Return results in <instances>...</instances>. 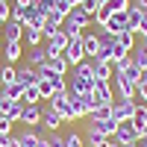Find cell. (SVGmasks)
<instances>
[{"label":"cell","instance_id":"6da1fadb","mask_svg":"<svg viewBox=\"0 0 147 147\" xmlns=\"http://www.w3.org/2000/svg\"><path fill=\"white\" fill-rule=\"evenodd\" d=\"M94 59H82L80 65L71 68V80H68V91L74 94H88L94 88Z\"/></svg>","mask_w":147,"mask_h":147},{"label":"cell","instance_id":"7a4b0ae2","mask_svg":"<svg viewBox=\"0 0 147 147\" xmlns=\"http://www.w3.org/2000/svg\"><path fill=\"white\" fill-rule=\"evenodd\" d=\"M47 103H50V109L65 121V124H71V121H80V115H77V109H74V100H71L68 88H65V91H59V94H53Z\"/></svg>","mask_w":147,"mask_h":147},{"label":"cell","instance_id":"3957f363","mask_svg":"<svg viewBox=\"0 0 147 147\" xmlns=\"http://www.w3.org/2000/svg\"><path fill=\"white\" fill-rule=\"evenodd\" d=\"M136 97L132 100H124V97H115L112 103V118L118 121V124H124V121H132V115H136Z\"/></svg>","mask_w":147,"mask_h":147},{"label":"cell","instance_id":"277c9868","mask_svg":"<svg viewBox=\"0 0 147 147\" xmlns=\"http://www.w3.org/2000/svg\"><path fill=\"white\" fill-rule=\"evenodd\" d=\"M136 80H129L127 74H115L112 77V88H115V97H124V100H132L136 97Z\"/></svg>","mask_w":147,"mask_h":147},{"label":"cell","instance_id":"5b68a950","mask_svg":"<svg viewBox=\"0 0 147 147\" xmlns=\"http://www.w3.org/2000/svg\"><path fill=\"white\" fill-rule=\"evenodd\" d=\"M62 56L68 59V65H71V68L82 62V59H85V44H82V35H74V38H68V47H65V53H62Z\"/></svg>","mask_w":147,"mask_h":147},{"label":"cell","instance_id":"8992f818","mask_svg":"<svg viewBox=\"0 0 147 147\" xmlns=\"http://www.w3.org/2000/svg\"><path fill=\"white\" fill-rule=\"evenodd\" d=\"M112 138L121 147H127V144H136L138 141V132H136V127H132V121H124V124H118V129H115Z\"/></svg>","mask_w":147,"mask_h":147},{"label":"cell","instance_id":"52a82bcc","mask_svg":"<svg viewBox=\"0 0 147 147\" xmlns=\"http://www.w3.org/2000/svg\"><path fill=\"white\" fill-rule=\"evenodd\" d=\"M21 124L38 127L41 124V103H24V109H21Z\"/></svg>","mask_w":147,"mask_h":147},{"label":"cell","instance_id":"ba28073f","mask_svg":"<svg viewBox=\"0 0 147 147\" xmlns=\"http://www.w3.org/2000/svg\"><path fill=\"white\" fill-rule=\"evenodd\" d=\"M62 124H65V121H62V118H59L53 109H50V103H47V106H41V127H44L47 132H56Z\"/></svg>","mask_w":147,"mask_h":147},{"label":"cell","instance_id":"9c48e42d","mask_svg":"<svg viewBox=\"0 0 147 147\" xmlns=\"http://www.w3.org/2000/svg\"><path fill=\"white\" fill-rule=\"evenodd\" d=\"M15 82H21L24 88H30V85H38V71H35L32 65H27V62H24V65L18 68V77H15Z\"/></svg>","mask_w":147,"mask_h":147},{"label":"cell","instance_id":"30bf717a","mask_svg":"<svg viewBox=\"0 0 147 147\" xmlns=\"http://www.w3.org/2000/svg\"><path fill=\"white\" fill-rule=\"evenodd\" d=\"M91 94L97 97V103H115V88H112V82H100V80H97L94 88H91Z\"/></svg>","mask_w":147,"mask_h":147},{"label":"cell","instance_id":"8fae6325","mask_svg":"<svg viewBox=\"0 0 147 147\" xmlns=\"http://www.w3.org/2000/svg\"><path fill=\"white\" fill-rule=\"evenodd\" d=\"M103 30L112 32V35L124 32V30H127V12H112V15H109V21L103 24Z\"/></svg>","mask_w":147,"mask_h":147},{"label":"cell","instance_id":"7c38bea8","mask_svg":"<svg viewBox=\"0 0 147 147\" xmlns=\"http://www.w3.org/2000/svg\"><path fill=\"white\" fill-rule=\"evenodd\" d=\"M65 47H68V35L59 30V32H53L50 38H47V56H59V53H65Z\"/></svg>","mask_w":147,"mask_h":147},{"label":"cell","instance_id":"4fadbf2b","mask_svg":"<svg viewBox=\"0 0 147 147\" xmlns=\"http://www.w3.org/2000/svg\"><path fill=\"white\" fill-rule=\"evenodd\" d=\"M21 56H24V44H21V41H6V44H3V59H6V65H18Z\"/></svg>","mask_w":147,"mask_h":147},{"label":"cell","instance_id":"5bb4252c","mask_svg":"<svg viewBox=\"0 0 147 147\" xmlns=\"http://www.w3.org/2000/svg\"><path fill=\"white\" fill-rule=\"evenodd\" d=\"M0 32H3V41H21V38H24V24L6 21L3 27H0Z\"/></svg>","mask_w":147,"mask_h":147},{"label":"cell","instance_id":"9a60e30c","mask_svg":"<svg viewBox=\"0 0 147 147\" xmlns=\"http://www.w3.org/2000/svg\"><path fill=\"white\" fill-rule=\"evenodd\" d=\"M21 109H24L21 100H6L3 112H0V118H6L9 124H21Z\"/></svg>","mask_w":147,"mask_h":147},{"label":"cell","instance_id":"2e32d148","mask_svg":"<svg viewBox=\"0 0 147 147\" xmlns=\"http://www.w3.org/2000/svg\"><path fill=\"white\" fill-rule=\"evenodd\" d=\"M82 44H85V59H94L100 53V38H97V30L94 32H82Z\"/></svg>","mask_w":147,"mask_h":147},{"label":"cell","instance_id":"e0dca14e","mask_svg":"<svg viewBox=\"0 0 147 147\" xmlns=\"http://www.w3.org/2000/svg\"><path fill=\"white\" fill-rule=\"evenodd\" d=\"M27 65H32V68H41V65H47V47H30L27 50Z\"/></svg>","mask_w":147,"mask_h":147},{"label":"cell","instance_id":"ac0fdd59","mask_svg":"<svg viewBox=\"0 0 147 147\" xmlns=\"http://www.w3.org/2000/svg\"><path fill=\"white\" fill-rule=\"evenodd\" d=\"M47 71H50V74H62V77H65V74L71 71V65H68V59L62 56V53H59V56H47V65H44Z\"/></svg>","mask_w":147,"mask_h":147},{"label":"cell","instance_id":"d6986e66","mask_svg":"<svg viewBox=\"0 0 147 147\" xmlns=\"http://www.w3.org/2000/svg\"><path fill=\"white\" fill-rule=\"evenodd\" d=\"M62 30V18L56 15V12H47L44 15V27H41V32H44V38H50L53 32H59Z\"/></svg>","mask_w":147,"mask_h":147},{"label":"cell","instance_id":"ffe728a7","mask_svg":"<svg viewBox=\"0 0 147 147\" xmlns=\"http://www.w3.org/2000/svg\"><path fill=\"white\" fill-rule=\"evenodd\" d=\"M109 118H112V103H100V106L91 109L88 124H100V121H109Z\"/></svg>","mask_w":147,"mask_h":147},{"label":"cell","instance_id":"44dd1931","mask_svg":"<svg viewBox=\"0 0 147 147\" xmlns=\"http://www.w3.org/2000/svg\"><path fill=\"white\" fill-rule=\"evenodd\" d=\"M112 77H115L112 62H94V80H100V82H112Z\"/></svg>","mask_w":147,"mask_h":147},{"label":"cell","instance_id":"7402d4cb","mask_svg":"<svg viewBox=\"0 0 147 147\" xmlns=\"http://www.w3.org/2000/svg\"><path fill=\"white\" fill-rule=\"evenodd\" d=\"M44 41V32L41 30H35V27H24V38H21V44H27V47H38Z\"/></svg>","mask_w":147,"mask_h":147},{"label":"cell","instance_id":"603a6c76","mask_svg":"<svg viewBox=\"0 0 147 147\" xmlns=\"http://www.w3.org/2000/svg\"><path fill=\"white\" fill-rule=\"evenodd\" d=\"M82 138H85V147H100V144L106 141V136H103V132L97 129L94 124H88V129H85V136H82Z\"/></svg>","mask_w":147,"mask_h":147},{"label":"cell","instance_id":"cb8c5ba5","mask_svg":"<svg viewBox=\"0 0 147 147\" xmlns=\"http://www.w3.org/2000/svg\"><path fill=\"white\" fill-rule=\"evenodd\" d=\"M129 56H132V65H136V68L144 74V71H147V47H144V44H136Z\"/></svg>","mask_w":147,"mask_h":147},{"label":"cell","instance_id":"d4e9b609","mask_svg":"<svg viewBox=\"0 0 147 147\" xmlns=\"http://www.w3.org/2000/svg\"><path fill=\"white\" fill-rule=\"evenodd\" d=\"M141 18H144L141 12H138L136 6H129V9H127V30H132V32L138 35V30H141Z\"/></svg>","mask_w":147,"mask_h":147},{"label":"cell","instance_id":"484cf974","mask_svg":"<svg viewBox=\"0 0 147 147\" xmlns=\"http://www.w3.org/2000/svg\"><path fill=\"white\" fill-rule=\"evenodd\" d=\"M24 27H35V30H41V27H44V15H41L35 6H30V9H27V21H24Z\"/></svg>","mask_w":147,"mask_h":147},{"label":"cell","instance_id":"4316f807","mask_svg":"<svg viewBox=\"0 0 147 147\" xmlns=\"http://www.w3.org/2000/svg\"><path fill=\"white\" fill-rule=\"evenodd\" d=\"M0 91H3V97H6V100H21V97H24V85H21V82L0 85Z\"/></svg>","mask_w":147,"mask_h":147},{"label":"cell","instance_id":"83f0119b","mask_svg":"<svg viewBox=\"0 0 147 147\" xmlns=\"http://www.w3.org/2000/svg\"><path fill=\"white\" fill-rule=\"evenodd\" d=\"M18 77V68L15 65H0V85H12Z\"/></svg>","mask_w":147,"mask_h":147},{"label":"cell","instance_id":"f1b7e54d","mask_svg":"<svg viewBox=\"0 0 147 147\" xmlns=\"http://www.w3.org/2000/svg\"><path fill=\"white\" fill-rule=\"evenodd\" d=\"M44 97H41V88L38 85H30V88H24V97H21V103H41Z\"/></svg>","mask_w":147,"mask_h":147},{"label":"cell","instance_id":"f546056e","mask_svg":"<svg viewBox=\"0 0 147 147\" xmlns=\"http://www.w3.org/2000/svg\"><path fill=\"white\" fill-rule=\"evenodd\" d=\"M94 127L100 129L106 138H112V136H115V129H118V121H115V118H109V121H100V124H94Z\"/></svg>","mask_w":147,"mask_h":147},{"label":"cell","instance_id":"4dcf8cb0","mask_svg":"<svg viewBox=\"0 0 147 147\" xmlns=\"http://www.w3.org/2000/svg\"><path fill=\"white\" fill-rule=\"evenodd\" d=\"M129 3H132V0H103V6H106L109 12H127Z\"/></svg>","mask_w":147,"mask_h":147},{"label":"cell","instance_id":"1f68e13d","mask_svg":"<svg viewBox=\"0 0 147 147\" xmlns=\"http://www.w3.org/2000/svg\"><path fill=\"white\" fill-rule=\"evenodd\" d=\"M27 9H30V6H15V3H12V9H9V21L24 24V21H27Z\"/></svg>","mask_w":147,"mask_h":147},{"label":"cell","instance_id":"d6a6232c","mask_svg":"<svg viewBox=\"0 0 147 147\" xmlns=\"http://www.w3.org/2000/svg\"><path fill=\"white\" fill-rule=\"evenodd\" d=\"M65 147H85V138L80 136L77 129H71L68 136H65Z\"/></svg>","mask_w":147,"mask_h":147},{"label":"cell","instance_id":"836d02e7","mask_svg":"<svg viewBox=\"0 0 147 147\" xmlns=\"http://www.w3.org/2000/svg\"><path fill=\"white\" fill-rule=\"evenodd\" d=\"M71 9H74V6L68 3V0H56V6H53V12H56V15L62 18V21L68 18V12H71Z\"/></svg>","mask_w":147,"mask_h":147},{"label":"cell","instance_id":"e575fe53","mask_svg":"<svg viewBox=\"0 0 147 147\" xmlns=\"http://www.w3.org/2000/svg\"><path fill=\"white\" fill-rule=\"evenodd\" d=\"M32 6L41 12V15H47V12H53V6H56V0H32Z\"/></svg>","mask_w":147,"mask_h":147},{"label":"cell","instance_id":"d590c367","mask_svg":"<svg viewBox=\"0 0 147 147\" xmlns=\"http://www.w3.org/2000/svg\"><path fill=\"white\" fill-rule=\"evenodd\" d=\"M47 147H65V136H59V132H50V136H47Z\"/></svg>","mask_w":147,"mask_h":147},{"label":"cell","instance_id":"8d00e7d4","mask_svg":"<svg viewBox=\"0 0 147 147\" xmlns=\"http://www.w3.org/2000/svg\"><path fill=\"white\" fill-rule=\"evenodd\" d=\"M9 9H12V3H6V0H0V27L9 21Z\"/></svg>","mask_w":147,"mask_h":147},{"label":"cell","instance_id":"74e56055","mask_svg":"<svg viewBox=\"0 0 147 147\" xmlns=\"http://www.w3.org/2000/svg\"><path fill=\"white\" fill-rule=\"evenodd\" d=\"M82 9H85V12H88V15L94 18V12L100 9V3H97V0H82Z\"/></svg>","mask_w":147,"mask_h":147},{"label":"cell","instance_id":"f35d334b","mask_svg":"<svg viewBox=\"0 0 147 147\" xmlns=\"http://www.w3.org/2000/svg\"><path fill=\"white\" fill-rule=\"evenodd\" d=\"M132 127H136L138 138H147V121H132Z\"/></svg>","mask_w":147,"mask_h":147},{"label":"cell","instance_id":"ab89813d","mask_svg":"<svg viewBox=\"0 0 147 147\" xmlns=\"http://www.w3.org/2000/svg\"><path fill=\"white\" fill-rule=\"evenodd\" d=\"M0 136H12V124L6 118H0Z\"/></svg>","mask_w":147,"mask_h":147},{"label":"cell","instance_id":"60d3db41","mask_svg":"<svg viewBox=\"0 0 147 147\" xmlns=\"http://www.w3.org/2000/svg\"><path fill=\"white\" fill-rule=\"evenodd\" d=\"M129 6H136V9L141 12V15H147V0H132Z\"/></svg>","mask_w":147,"mask_h":147},{"label":"cell","instance_id":"b9f144b4","mask_svg":"<svg viewBox=\"0 0 147 147\" xmlns=\"http://www.w3.org/2000/svg\"><path fill=\"white\" fill-rule=\"evenodd\" d=\"M100 147H121V144H118V141H115V138H106V141H103V144H100Z\"/></svg>","mask_w":147,"mask_h":147},{"label":"cell","instance_id":"7bdbcfd3","mask_svg":"<svg viewBox=\"0 0 147 147\" xmlns=\"http://www.w3.org/2000/svg\"><path fill=\"white\" fill-rule=\"evenodd\" d=\"M138 35H147V15L141 18V30H138Z\"/></svg>","mask_w":147,"mask_h":147},{"label":"cell","instance_id":"ee69618b","mask_svg":"<svg viewBox=\"0 0 147 147\" xmlns=\"http://www.w3.org/2000/svg\"><path fill=\"white\" fill-rule=\"evenodd\" d=\"M15 6H32V0H12Z\"/></svg>","mask_w":147,"mask_h":147},{"label":"cell","instance_id":"f6af8a7d","mask_svg":"<svg viewBox=\"0 0 147 147\" xmlns=\"http://www.w3.org/2000/svg\"><path fill=\"white\" fill-rule=\"evenodd\" d=\"M3 106H6V97H3V91H0V112H3Z\"/></svg>","mask_w":147,"mask_h":147},{"label":"cell","instance_id":"bcb514c9","mask_svg":"<svg viewBox=\"0 0 147 147\" xmlns=\"http://www.w3.org/2000/svg\"><path fill=\"white\" fill-rule=\"evenodd\" d=\"M138 147H147V138H138Z\"/></svg>","mask_w":147,"mask_h":147},{"label":"cell","instance_id":"7dc6e473","mask_svg":"<svg viewBox=\"0 0 147 147\" xmlns=\"http://www.w3.org/2000/svg\"><path fill=\"white\" fill-rule=\"evenodd\" d=\"M71 6H82V0H71Z\"/></svg>","mask_w":147,"mask_h":147},{"label":"cell","instance_id":"c3c4849f","mask_svg":"<svg viewBox=\"0 0 147 147\" xmlns=\"http://www.w3.org/2000/svg\"><path fill=\"white\" fill-rule=\"evenodd\" d=\"M141 44H144V47H147V35H141Z\"/></svg>","mask_w":147,"mask_h":147},{"label":"cell","instance_id":"681fc988","mask_svg":"<svg viewBox=\"0 0 147 147\" xmlns=\"http://www.w3.org/2000/svg\"><path fill=\"white\" fill-rule=\"evenodd\" d=\"M127 147H138V141H136V144H127Z\"/></svg>","mask_w":147,"mask_h":147},{"label":"cell","instance_id":"f907efd6","mask_svg":"<svg viewBox=\"0 0 147 147\" xmlns=\"http://www.w3.org/2000/svg\"><path fill=\"white\" fill-rule=\"evenodd\" d=\"M0 38H3V32H0Z\"/></svg>","mask_w":147,"mask_h":147},{"label":"cell","instance_id":"816d5d0a","mask_svg":"<svg viewBox=\"0 0 147 147\" xmlns=\"http://www.w3.org/2000/svg\"><path fill=\"white\" fill-rule=\"evenodd\" d=\"M6 3H12V0H6Z\"/></svg>","mask_w":147,"mask_h":147},{"label":"cell","instance_id":"f5cc1de1","mask_svg":"<svg viewBox=\"0 0 147 147\" xmlns=\"http://www.w3.org/2000/svg\"><path fill=\"white\" fill-rule=\"evenodd\" d=\"M68 3H71V0H68Z\"/></svg>","mask_w":147,"mask_h":147}]
</instances>
